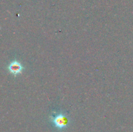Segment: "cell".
<instances>
[{
    "mask_svg": "<svg viewBox=\"0 0 133 132\" xmlns=\"http://www.w3.org/2000/svg\"><path fill=\"white\" fill-rule=\"evenodd\" d=\"M8 69L14 76H17L19 74L22 73L23 69V66L22 63L17 60L12 61L10 62V64L8 66Z\"/></svg>",
    "mask_w": 133,
    "mask_h": 132,
    "instance_id": "cell-2",
    "label": "cell"
},
{
    "mask_svg": "<svg viewBox=\"0 0 133 132\" xmlns=\"http://www.w3.org/2000/svg\"><path fill=\"white\" fill-rule=\"evenodd\" d=\"M51 121L53 126L58 129H63L67 128L70 122L68 116L62 112L57 113L52 115Z\"/></svg>",
    "mask_w": 133,
    "mask_h": 132,
    "instance_id": "cell-1",
    "label": "cell"
}]
</instances>
